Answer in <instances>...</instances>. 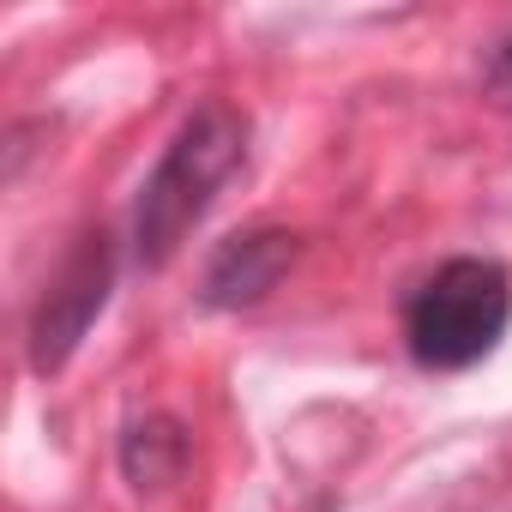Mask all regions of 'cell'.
<instances>
[{"label": "cell", "mask_w": 512, "mask_h": 512, "mask_svg": "<svg viewBox=\"0 0 512 512\" xmlns=\"http://www.w3.org/2000/svg\"><path fill=\"white\" fill-rule=\"evenodd\" d=\"M247 163V115L229 103H199L175 139L163 145V157L151 163L139 205H133V253L139 266H169L181 241L205 223V211L217 205V193L241 175Z\"/></svg>", "instance_id": "6da1fadb"}, {"label": "cell", "mask_w": 512, "mask_h": 512, "mask_svg": "<svg viewBox=\"0 0 512 512\" xmlns=\"http://www.w3.org/2000/svg\"><path fill=\"white\" fill-rule=\"evenodd\" d=\"M506 332H512V272L500 260L458 253L404 296V350L428 374H464L488 362Z\"/></svg>", "instance_id": "7a4b0ae2"}, {"label": "cell", "mask_w": 512, "mask_h": 512, "mask_svg": "<svg viewBox=\"0 0 512 512\" xmlns=\"http://www.w3.org/2000/svg\"><path fill=\"white\" fill-rule=\"evenodd\" d=\"M109 290H115V241L103 229H85L61 253V266L43 284V302L31 314V368L37 374H61L73 362V350L97 326Z\"/></svg>", "instance_id": "3957f363"}, {"label": "cell", "mask_w": 512, "mask_h": 512, "mask_svg": "<svg viewBox=\"0 0 512 512\" xmlns=\"http://www.w3.org/2000/svg\"><path fill=\"white\" fill-rule=\"evenodd\" d=\"M296 253H302V235L296 229H241L229 235L217 253H211V266L199 278V302L217 308V314H241V308H260L296 266Z\"/></svg>", "instance_id": "277c9868"}, {"label": "cell", "mask_w": 512, "mask_h": 512, "mask_svg": "<svg viewBox=\"0 0 512 512\" xmlns=\"http://www.w3.org/2000/svg\"><path fill=\"white\" fill-rule=\"evenodd\" d=\"M187 452H193L187 446V428L175 416L151 410V416L127 422V434H121V476L133 488H169V482H181Z\"/></svg>", "instance_id": "5b68a950"}, {"label": "cell", "mask_w": 512, "mask_h": 512, "mask_svg": "<svg viewBox=\"0 0 512 512\" xmlns=\"http://www.w3.org/2000/svg\"><path fill=\"white\" fill-rule=\"evenodd\" d=\"M482 91H488V103L512 109V31L488 49V61H482Z\"/></svg>", "instance_id": "8992f818"}]
</instances>
